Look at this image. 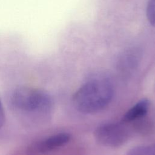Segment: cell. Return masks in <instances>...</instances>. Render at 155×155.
<instances>
[{"label": "cell", "instance_id": "1", "mask_svg": "<svg viewBox=\"0 0 155 155\" xmlns=\"http://www.w3.org/2000/svg\"><path fill=\"white\" fill-rule=\"evenodd\" d=\"M113 94V85L108 77L94 75L77 90L73 96V103L81 113H94L110 103Z\"/></svg>", "mask_w": 155, "mask_h": 155}, {"label": "cell", "instance_id": "2", "mask_svg": "<svg viewBox=\"0 0 155 155\" xmlns=\"http://www.w3.org/2000/svg\"><path fill=\"white\" fill-rule=\"evenodd\" d=\"M10 102L15 109L28 114H47L53 108L50 94L33 87H21L15 89L11 94Z\"/></svg>", "mask_w": 155, "mask_h": 155}, {"label": "cell", "instance_id": "3", "mask_svg": "<svg viewBox=\"0 0 155 155\" xmlns=\"http://www.w3.org/2000/svg\"><path fill=\"white\" fill-rule=\"evenodd\" d=\"M128 129L122 124H107L99 126L94 131L96 140L108 147H118L128 139Z\"/></svg>", "mask_w": 155, "mask_h": 155}, {"label": "cell", "instance_id": "4", "mask_svg": "<svg viewBox=\"0 0 155 155\" xmlns=\"http://www.w3.org/2000/svg\"><path fill=\"white\" fill-rule=\"evenodd\" d=\"M70 140V135L60 133L50 136L35 145V150L40 153H46L66 145Z\"/></svg>", "mask_w": 155, "mask_h": 155}, {"label": "cell", "instance_id": "5", "mask_svg": "<svg viewBox=\"0 0 155 155\" xmlns=\"http://www.w3.org/2000/svg\"><path fill=\"white\" fill-rule=\"evenodd\" d=\"M150 105V101L143 99L130 108L124 115L122 122L124 124L136 121L141 119L147 114Z\"/></svg>", "mask_w": 155, "mask_h": 155}, {"label": "cell", "instance_id": "6", "mask_svg": "<svg viewBox=\"0 0 155 155\" xmlns=\"http://www.w3.org/2000/svg\"><path fill=\"white\" fill-rule=\"evenodd\" d=\"M127 155H155V143L133 147L127 151Z\"/></svg>", "mask_w": 155, "mask_h": 155}, {"label": "cell", "instance_id": "7", "mask_svg": "<svg viewBox=\"0 0 155 155\" xmlns=\"http://www.w3.org/2000/svg\"><path fill=\"white\" fill-rule=\"evenodd\" d=\"M147 16L150 23L155 27V0H149L147 7Z\"/></svg>", "mask_w": 155, "mask_h": 155}, {"label": "cell", "instance_id": "8", "mask_svg": "<svg viewBox=\"0 0 155 155\" xmlns=\"http://www.w3.org/2000/svg\"><path fill=\"white\" fill-rule=\"evenodd\" d=\"M5 112H4L2 104L0 99V128H1L4 125L5 123Z\"/></svg>", "mask_w": 155, "mask_h": 155}]
</instances>
